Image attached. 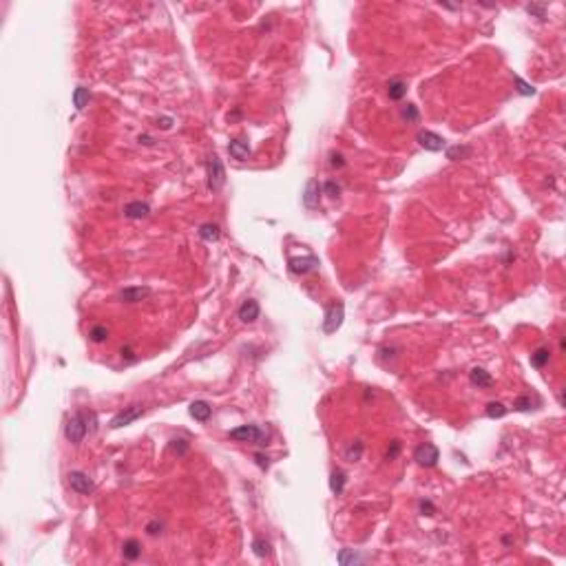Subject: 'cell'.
Returning a JSON list of instances; mask_svg holds the SVG:
<instances>
[{"label":"cell","instance_id":"6da1fadb","mask_svg":"<svg viewBox=\"0 0 566 566\" xmlns=\"http://www.w3.org/2000/svg\"><path fill=\"white\" fill-rule=\"evenodd\" d=\"M88 427H86V420H84V414H73L69 420H66L64 425V436L69 442H73V445H80L82 440H84Z\"/></svg>","mask_w":566,"mask_h":566},{"label":"cell","instance_id":"7a4b0ae2","mask_svg":"<svg viewBox=\"0 0 566 566\" xmlns=\"http://www.w3.org/2000/svg\"><path fill=\"white\" fill-rule=\"evenodd\" d=\"M232 440H239V442H257V445H268V436L259 429L257 425H241L237 429H232L228 434Z\"/></svg>","mask_w":566,"mask_h":566},{"label":"cell","instance_id":"3957f363","mask_svg":"<svg viewBox=\"0 0 566 566\" xmlns=\"http://www.w3.org/2000/svg\"><path fill=\"white\" fill-rule=\"evenodd\" d=\"M226 184V170H224V164L219 162V157H210L208 159V188L213 193L221 191V186Z\"/></svg>","mask_w":566,"mask_h":566},{"label":"cell","instance_id":"277c9868","mask_svg":"<svg viewBox=\"0 0 566 566\" xmlns=\"http://www.w3.org/2000/svg\"><path fill=\"white\" fill-rule=\"evenodd\" d=\"M343 314H345V305H343L341 301H336V303L330 305V310H327V314H325V321H323V332H325V334H334L338 327H341Z\"/></svg>","mask_w":566,"mask_h":566},{"label":"cell","instance_id":"5b68a950","mask_svg":"<svg viewBox=\"0 0 566 566\" xmlns=\"http://www.w3.org/2000/svg\"><path fill=\"white\" fill-rule=\"evenodd\" d=\"M69 485H71V489H73L75 493H82V496H88V493L96 489L93 480L88 478L86 474H82V471H71V474H69Z\"/></svg>","mask_w":566,"mask_h":566},{"label":"cell","instance_id":"8992f818","mask_svg":"<svg viewBox=\"0 0 566 566\" xmlns=\"http://www.w3.org/2000/svg\"><path fill=\"white\" fill-rule=\"evenodd\" d=\"M414 458H416V462L423 464V467H434V464L438 462V449L431 445V442H425V445H420L414 451Z\"/></svg>","mask_w":566,"mask_h":566},{"label":"cell","instance_id":"52a82bcc","mask_svg":"<svg viewBox=\"0 0 566 566\" xmlns=\"http://www.w3.org/2000/svg\"><path fill=\"white\" fill-rule=\"evenodd\" d=\"M142 412H144V409L140 407V405H131V407H126L124 412H120L113 420H111V429H120V427H124V425H131L133 420L140 418Z\"/></svg>","mask_w":566,"mask_h":566},{"label":"cell","instance_id":"ba28073f","mask_svg":"<svg viewBox=\"0 0 566 566\" xmlns=\"http://www.w3.org/2000/svg\"><path fill=\"white\" fill-rule=\"evenodd\" d=\"M416 140H418V144L425 148V151H434V153L442 151V148H445V144H447L440 135H436V133H431V131H420Z\"/></svg>","mask_w":566,"mask_h":566},{"label":"cell","instance_id":"9c48e42d","mask_svg":"<svg viewBox=\"0 0 566 566\" xmlns=\"http://www.w3.org/2000/svg\"><path fill=\"white\" fill-rule=\"evenodd\" d=\"M151 294L146 286H135V288H124L120 292V301L124 303H137V301H144V299Z\"/></svg>","mask_w":566,"mask_h":566},{"label":"cell","instance_id":"30bf717a","mask_svg":"<svg viewBox=\"0 0 566 566\" xmlns=\"http://www.w3.org/2000/svg\"><path fill=\"white\" fill-rule=\"evenodd\" d=\"M319 265V259L316 257H301V259H290V270L294 274H305V272H312Z\"/></svg>","mask_w":566,"mask_h":566},{"label":"cell","instance_id":"8fae6325","mask_svg":"<svg viewBox=\"0 0 566 566\" xmlns=\"http://www.w3.org/2000/svg\"><path fill=\"white\" fill-rule=\"evenodd\" d=\"M319 197H321V186L316 179H310L308 186H305V195H303V204L310 210L319 208Z\"/></svg>","mask_w":566,"mask_h":566},{"label":"cell","instance_id":"7c38bea8","mask_svg":"<svg viewBox=\"0 0 566 566\" xmlns=\"http://www.w3.org/2000/svg\"><path fill=\"white\" fill-rule=\"evenodd\" d=\"M259 312H261V310H259V303L254 301V299H248V301H243L241 308H239V319L243 321V323H254V321L259 319Z\"/></svg>","mask_w":566,"mask_h":566},{"label":"cell","instance_id":"4fadbf2b","mask_svg":"<svg viewBox=\"0 0 566 566\" xmlns=\"http://www.w3.org/2000/svg\"><path fill=\"white\" fill-rule=\"evenodd\" d=\"M124 215L129 219H144V217L151 215V206L144 204V202H131L124 206Z\"/></svg>","mask_w":566,"mask_h":566},{"label":"cell","instance_id":"5bb4252c","mask_svg":"<svg viewBox=\"0 0 566 566\" xmlns=\"http://www.w3.org/2000/svg\"><path fill=\"white\" fill-rule=\"evenodd\" d=\"M469 379H471V383H474L476 387H478V390H487V387L493 385L491 374H489V371H485L482 367H474V369H471Z\"/></svg>","mask_w":566,"mask_h":566},{"label":"cell","instance_id":"9a60e30c","mask_svg":"<svg viewBox=\"0 0 566 566\" xmlns=\"http://www.w3.org/2000/svg\"><path fill=\"white\" fill-rule=\"evenodd\" d=\"M210 414H213V407H210L208 403L204 401H195L191 405V416L195 420H199V423H206V420L210 418Z\"/></svg>","mask_w":566,"mask_h":566},{"label":"cell","instance_id":"2e32d148","mask_svg":"<svg viewBox=\"0 0 566 566\" xmlns=\"http://www.w3.org/2000/svg\"><path fill=\"white\" fill-rule=\"evenodd\" d=\"M228 153H230V157H235V159H248V155H250V146H248V142H241V140H232L230 144H228Z\"/></svg>","mask_w":566,"mask_h":566},{"label":"cell","instance_id":"e0dca14e","mask_svg":"<svg viewBox=\"0 0 566 566\" xmlns=\"http://www.w3.org/2000/svg\"><path fill=\"white\" fill-rule=\"evenodd\" d=\"M405 93H407V84H405L403 80H390L387 82V96H390L392 100H403Z\"/></svg>","mask_w":566,"mask_h":566},{"label":"cell","instance_id":"ac0fdd59","mask_svg":"<svg viewBox=\"0 0 566 566\" xmlns=\"http://www.w3.org/2000/svg\"><path fill=\"white\" fill-rule=\"evenodd\" d=\"M140 553H142V544L137 540H126L124 546H122V555L126 559H137Z\"/></svg>","mask_w":566,"mask_h":566},{"label":"cell","instance_id":"d6986e66","mask_svg":"<svg viewBox=\"0 0 566 566\" xmlns=\"http://www.w3.org/2000/svg\"><path fill=\"white\" fill-rule=\"evenodd\" d=\"M199 237L208 243L217 241L219 239V226L217 224H204L202 228H199Z\"/></svg>","mask_w":566,"mask_h":566},{"label":"cell","instance_id":"ffe728a7","mask_svg":"<svg viewBox=\"0 0 566 566\" xmlns=\"http://www.w3.org/2000/svg\"><path fill=\"white\" fill-rule=\"evenodd\" d=\"M548 358H551V349L540 347L531 354V365H533V367H544V365L548 363Z\"/></svg>","mask_w":566,"mask_h":566},{"label":"cell","instance_id":"44dd1931","mask_svg":"<svg viewBox=\"0 0 566 566\" xmlns=\"http://www.w3.org/2000/svg\"><path fill=\"white\" fill-rule=\"evenodd\" d=\"M88 98H91V93H88V88L86 86H77L75 91H73V107L77 109V111H82L88 104Z\"/></svg>","mask_w":566,"mask_h":566},{"label":"cell","instance_id":"7402d4cb","mask_svg":"<svg viewBox=\"0 0 566 566\" xmlns=\"http://www.w3.org/2000/svg\"><path fill=\"white\" fill-rule=\"evenodd\" d=\"M343 487H345V474H343V471H332V476H330V489H332V493L341 496Z\"/></svg>","mask_w":566,"mask_h":566},{"label":"cell","instance_id":"603a6c76","mask_svg":"<svg viewBox=\"0 0 566 566\" xmlns=\"http://www.w3.org/2000/svg\"><path fill=\"white\" fill-rule=\"evenodd\" d=\"M360 456H363V442L354 440L352 445L345 449V460H347V462H358Z\"/></svg>","mask_w":566,"mask_h":566},{"label":"cell","instance_id":"cb8c5ba5","mask_svg":"<svg viewBox=\"0 0 566 566\" xmlns=\"http://www.w3.org/2000/svg\"><path fill=\"white\" fill-rule=\"evenodd\" d=\"M338 564H360L363 562V555H358V553H354V551H347V548H343L341 553H338Z\"/></svg>","mask_w":566,"mask_h":566},{"label":"cell","instance_id":"d4e9b609","mask_svg":"<svg viewBox=\"0 0 566 566\" xmlns=\"http://www.w3.org/2000/svg\"><path fill=\"white\" fill-rule=\"evenodd\" d=\"M469 153H471L469 146H449V148H447V159H453V162H458V159L469 157Z\"/></svg>","mask_w":566,"mask_h":566},{"label":"cell","instance_id":"484cf974","mask_svg":"<svg viewBox=\"0 0 566 566\" xmlns=\"http://www.w3.org/2000/svg\"><path fill=\"white\" fill-rule=\"evenodd\" d=\"M88 336H91L93 343H104L109 338V330L104 325H93L91 330H88Z\"/></svg>","mask_w":566,"mask_h":566},{"label":"cell","instance_id":"4316f807","mask_svg":"<svg viewBox=\"0 0 566 566\" xmlns=\"http://www.w3.org/2000/svg\"><path fill=\"white\" fill-rule=\"evenodd\" d=\"M252 551H254V555L265 557V555H270V544L265 540H261V537H257V540L252 542Z\"/></svg>","mask_w":566,"mask_h":566},{"label":"cell","instance_id":"83f0119b","mask_svg":"<svg viewBox=\"0 0 566 566\" xmlns=\"http://www.w3.org/2000/svg\"><path fill=\"white\" fill-rule=\"evenodd\" d=\"M507 414V407H504L502 403H489L487 405V416L489 418H502V416Z\"/></svg>","mask_w":566,"mask_h":566},{"label":"cell","instance_id":"f1b7e54d","mask_svg":"<svg viewBox=\"0 0 566 566\" xmlns=\"http://www.w3.org/2000/svg\"><path fill=\"white\" fill-rule=\"evenodd\" d=\"M168 447H170V451H173V453H177V456H184V453L188 451V442L181 440V438H173Z\"/></svg>","mask_w":566,"mask_h":566},{"label":"cell","instance_id":"f546056e","mask_svg":"<svg viewBox=\"0 0 566 566\" xmlns=\"http://www.w3.org/2000/svg\"><path fill=\"white\" fill-rule=\"evenodd\" d=\"M513 82H515V84H518V91L522 93V96H533V93H535V86L526 84V82H524V80H522V77H520V75H515V77H513Z\"/></svg>","mask_w":566,"mask_h":566},{"label":"cell","instance_id":"4dcf8cb0","mask_svg":"<svg viewBox=\"0 0 566 566\" xmlns=\"http://www.w3.org/2000/svg\"><path fill=\"white\" fill-rule=\"evenodd\" d=\"M403 118L407 122H416L418 120V109H416L414 104H407V107L403 109Z\"/></svg>","mask_w":566,"mask_h":566},{"label":"cell","instance_id":"1f68e13d","mask_svg":"<svg viewBox=\"0 0 566 566\" xmlns=\"http://www.w3.org/2000/svg\"><path fill=\"white\" fill-rule=\"evenodd\" d=\"M526 11H529V14H533V16H537V18H544V16H546V7H544V5H529Z\"/></svg>","mask_w":566,"mask_h":566},{"label":"cell","instance_id":"d6a6232c","mask_svg":"<svg viewBox=\"0 0 566 566\" xmlns=\"http://www.w3.org/2000/svg\"><path fill=\"white\" fill-rule=\"evenodd\" d=\"M323 191H325V195H327V197H336L338 193H341V188H338V184H334V181H325Z\"/></svg>","mask_w":566,"mask_h":566},{"label":"cell","instance_id":"836d02e7","mask_svg":"<svg viewBox=\"0 0 566 566\" xmlns=\"http://www.w3.org/2000/svg\"><path fill=\"white\" fill-rule=\"evenodd\" d=\"M146 533H148V535L162 533V522H159V520H153V522H148V524H146Z\"/></svg>","mask_w":566,"mask_h":566},{"label":"cell","instance_id":"e575fe53","mask_svg":"<svg viewBox=\"0 0 566 566\" xmlns=\"http://www.w3.org/2000/svg\"><path fill=\"white\" fill-rule=\"evenodd\" d=\"M515 409H520V412H526V409H531V398H518V401H515V405H513Z\"/></svg>","mask_w":566,"mask_h":566},{"label":"cell","instance_id":"d590c367","mask_svg":"<svg viewBox=\"0 0 566 566\" xmlns=\"http://www.w3.org/2000/svg\"><path fill=\"white\" fill-rule=\"evenodd\" d=\"M398 451H401V442H398V440H394V442H392V447L387 449V460L396 458V456H398Z\"/></svg>","mask_w":566,"mask_h":566},{"label":"cell","instance_id":"8d00e7d4","mask_svg":"<svg viewBox=\"0 0 566 566\" xmlns=\"http://www.w3.org/2000/svg\"><path fill=\"white\" fill-rule=\"evenodd\" d=\"M420 511H423L425 515H434L436 509H434V504H431L429 500H425V502H420Z\"/></svg>","mask_w":566,"mask_h":566},{"label":"cell","instance_id":"74e56055","mask_svg":"<svg viewBox=\"0 0 566 566\" xmlns=\"http://www.w3.org/2000/svg\"><path fill=\"white\" fill-rule=\"evenodd\" d=\"M332 166H334V168H341L343 166V155H338V153H332V162H330Z\"/></svg>","mask_w":566,"mask_h":566},{"label":"cell","instance_id":"f35d334b","mask_svg":"<svg viewBox=\"0 0 566 566\" xmlns=\"http://www.w3.org/2000/svg\"><path fill=\"white\" fill-rule=\"evenodd\" d=\"M257 462H259V467H261V469H268V458H263L261 453H257Z\"/></svg>","mask_w":566,"mask_h":566},{"label":"cell","instance_id":"ab89813d","mask_svg":"<svg viewBox=\"0 0 566 566\" xmlns=\"http://www.w3.org/2000/svg\"><path fill=\"white\" fill-rule=\"evenodd\" d=\"M170 124H173V120H170V118H164V120H162V129H170Z\"/></svg>","mask_w":566,"mask_h":566},{"label":"cell","instance_id":"60d3db41","mask_svg":"<svg viewBox=\"0 0 566 566\" xmlns=\"http://www.w3.org/2000/svg\"><path fill=\"white\" fill-rule=\"evenodd\" d=\"M140 142H142V144H153V140H151L148 135H140Z\"/></svg>","mask_w":566,"mask_h":566}]
</instances>
